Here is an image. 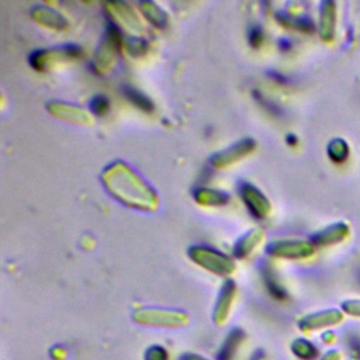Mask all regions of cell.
Here are the masks:
<instances>
[{
    "mask_svg": "<svg viewBox=\"0 0 360 360\" xmlns=\"http://www.w3.org/2000/svg\"><path fill=\"white\" fill-rule=\"evenodd\" d=\"M349 232H350V228L346 222H336L333 225H329L323 231H321L315 236V242L322 246L333 245V243L342 242L345 238H347Z\"/></svg>",
    "mask_w": 360,
    "mask_h": 360,
    "instance_id": "2",
    "label": "cell"
},
{
    "mask_svg": "<svg viewBox=\"0 0 360 360\" xmlns=\"http://www.w3.org/2000/svg\"><path fill=\"white\" fill-rule=\"evenodd\" d=\"M335 21H336V6L332 1L323 4L321 14V35L325 41H330L335 34Z\"/></svg>",
    "mask_w": 360,
    "mask_h": 360,
    "instance_id": "3",
    "label": "cell"
},
{
    "mask_svg": "<svg viewBox=\"0 0 360 360\" xmlns=\"http://www.w3.org/2000/svg\"><path fill=\"white\" fill-rule=\"evenodd\" d=\"M345 314L342 309L338 308H328L322 309L314 314H308L300 321V329L305 332H314V330H322L329 329L333 326H338L343 322Z\"/></svg>",
    "mask_w": 360,
    "mask_h": 360,
    "instance_id": "1",
    "label": "cell"
},
{
    "mask_svg": "<svg viewBox=\"0 0 360 360\" xmlns=\"http://www.w3.org/2000/svg\"><path fill=\"white\" fill-rule=\"evenodd\" d=\"M292 353L301 360H314L318 356L316 347L307 339H297L291 345Z\"/></svg>",
    "mask_w": 360,
    "mask_h": 360,
    "instance_id": "6",
    "label": "cell"
},
{
    "mask_svg": "<svg viewBox=\"0 0 360 360\" xmlns=\"http://www.w3.org/2000/svg\"><path fill=\"white\" fill-rule=\"evenodd\" d=\"M242 339H243V335L240 333V330L231 332L218 353V360H232L233 356L236 354L238 346L242 342Z\"/></svg>",
    "mask_w": 360,
    "mask_h": 360,
    "instance_id": "4",
    "label": "cell"
},
{
    "mask_svg": "<svg viewBox=\"0 0 360 360\" xmlns=\"http://www.w3.org/2000/svg\"><path fill=\"white\" fill-rule=\"evenodd\" d=\"M328 153L330 156L332 160L335 162H343L347 159L349 156V146L346 143V141L343 139H333L330 143H329V148H328Z\"/></svg>",
    "mask_w": 360,
    "mask_h": 360,
    "instance_id": "7",
    "label": "cell"
},
{
    "mask_svg": "<svg viewBox=\"0 0 360 360\" xmlns=\"http://www.w3.org/2000/svg\"><path fill=\"white\" fill-rule=\"evenodd\" d=\"M318 360H343V354L338 349H329Z\"/></svg>",
    "mask_w": 360,
    "mask_h": 360,
    "instance_id": "10",
    "label": "cell"
},
{
    "mask_svg": "<svg viewBox=\"0 0 360 360\" xmlns=\"http://www.w3.org/2000/svg\"><path fill=\"white\" fill-rule=\"evenodd\" d=\"M143 359L145 360H167L169 354L162 346H150L149 349H146Z\"/></svg>",
    "mask_w": 360,
    "mask_h": 360,
    "instance_id": "9",
    "label": "cell"
},
{
    "mask_svg": "<svg viewBox=\"0 0 360 360\" xmlns=\"http://www.w3.org/2000/svg\"><path fill=\"white\" fill-rule=\"evenodd\" d=\"M340 309L343 311L345 315L360 319V298H349L342 301Z\"/></svg>",
    "mask_w": 360,
    "mask_h": 360,
    "instance_id": "8",
    "label": "cell"
},
{
    "mask_svg": "<svg viewBox=\"0 0 360 360\" xmlns=\"http://www.w3.org/2000/svg\"><path fill=\"white\" fill-rule=\"evenodd\" d=\"M180 360H208V359H205V357H201V356H198V354H184V356H181L180 357Z\"/></svg>",
    "mask_w": 360,
    "mask_h": 360,
    "instance_id": "11",
    "label": "cell"
},
{
    "mask_svg": "<svg viewBox=\"0 0 360 360\" xmlns=\"http://www.w3.org/2000/svg\"><path fill=\"white\" fill-rule=\"evenodd\" d=\"M139 322H143V323H150V325H162V326H177L181 323V316H176V315H167L166 312H159V316L158 314H145V315H141V316H136Z\"/></svg>",
    "mask_w": 360,
    "mask_h": 360,
    "instance_id": "5",
    "label": "cell"
}]
</instances>
